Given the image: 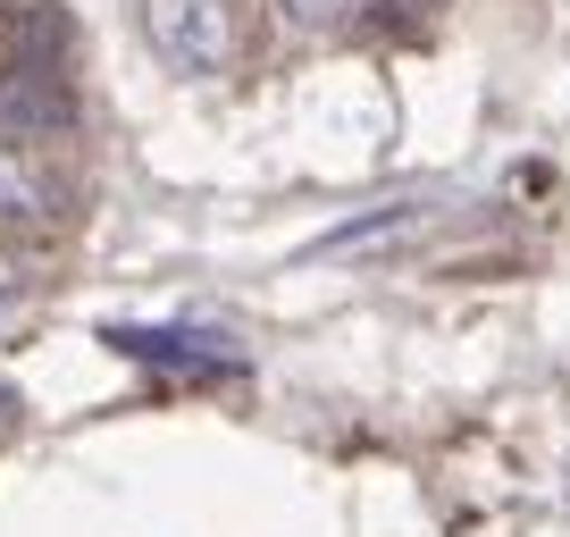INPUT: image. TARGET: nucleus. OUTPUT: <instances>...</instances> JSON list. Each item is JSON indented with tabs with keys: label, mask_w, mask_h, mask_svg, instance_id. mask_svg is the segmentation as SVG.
I'll list each match as a JSON object with an SVG mask.
<instances>
[{
	"label": "nucleus",
	"mask_w": 570,
	"mask_h": 537,
	"mask_svg": "<svg viewBox=\"0 0 570 537\" xmlns=\"http://www.w3.org/2000/svg\"><path fill=\"white\" fill-rule=\"evenodd\" d=\"M135 26L151 59L177 76H227L235 59V0H142Z\"/></svg>",
	"instance_id": "obj_1"
},
{
	"label": "nucleus",
	"mask_w": 570,
	"mask_h": 537,
	"mask_svg": "<svg viewBox=\"0 0 570 537\" xmlns=\"http://www.w3.org/2000/svg\"><path fill=\"white\" fill-rule=\"evenodd\" d=\"M68 126H76V92H68V76H59L51 59L0 76V144L35 152V144H51V135H68Z\"/></svg>",
	"instance_id": "obj_2"
},
{
	"label": "nucleus",
	"mask_w": 570,
	"mask_h": 537,
	"mask_svg": "<svg viewBox=\"0 0 570 537\" xmlns=\"http://www.w3.org/2000/svg\"><path fill=\"white\" fill-rule=\"evenodd\" d=\"M59 177L42 168V152H18L0 144V235H42L59 218Z\"/></svg>",
	"instance_id": "obj_3"
},
{
	"label": "nucleus",
	"mask_w": 570,
	"mask_h": 537,
	"mask_svg": "<svg viewBox=\"0 0 570 537\" xmlns=\"http://www.w3.org/2000/svg\"><path fill=\"white\" fill-rule=\"evenodd\" d=\"M277 18L294 26V35H336V26L361 18V0H277Z\"/></svg>",
	"instance_id": "obj_4"
},
{
	"label": "nucleus",
	"mask_w": 570,
	"mask_h": 537,
	"mask_svg": "<svg viewBox=\"0 0 570 537\" xmlns=\"http://www.w3.org/2000/svg\"><path fill=\"white\" fill-rule=\"evenodd\" d=\"M403 9H445V0H403Z\"/></svg>",
	"instance_id": "obj_5"
}]
</instances>
